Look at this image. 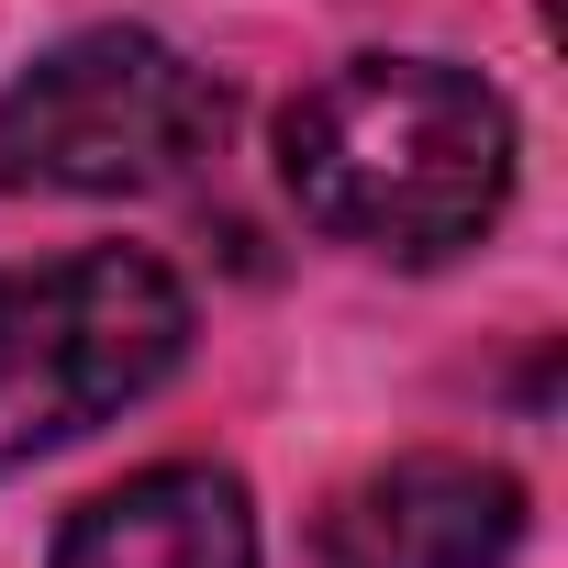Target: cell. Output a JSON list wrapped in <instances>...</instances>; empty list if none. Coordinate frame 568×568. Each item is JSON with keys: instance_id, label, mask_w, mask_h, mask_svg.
Returning <instances> with one entry per match:
<instances>
[{"instance_id": "3", "label": "cell", "mask_w": 568, "mask_h": 568, "mask_svg": "<svg viewBox=\"0 0 568 568\" xmlns=\"http://www.w3.org/2000/svg\"><path fill=\"white\" fill-rule=\"evenodd\" d=\"M223 145V79L168 34L101 23L0 90V190L12 201H134Z\"/></svg>"}, {"instance_id": "2", "label": "cell", "mask_w": 568, "mask_h": 568, "mask_svg": "<svg viewBox=\"0 0 568 568\" xmlns=\"http://www.w3.org/2000/svg\"><path fill=\"white\" fill-rule=\"evenodd\" d=\"M190 357V291L145 245L0 267V468H34L134 413Z\"/></svg>"}, {"instance_id": "5", "label": "cell", "mask_w": 568, "mask_h": 568, "mask_svg": "<svg viewBox=\"0 0 568 568\" xmlns=\"http://www.w3.org/2000/svg\"><path fill=\"white\" fill-rule=\"evenodd\" d=\"M57 568H256V513L245 479L212 457L134 468L123 490L79 501L57 535Z\"/></svg>"}, {"instance_id": "1", "label": "cell", "mask_w": 568, "mask_h": 568, "mask_svg": "<svg viewBox=\"0 0 568 568\" xmlns=\"http://www.w3.org/2000/svg\"><path fill=\"white\" fill-rule=\"evenodd\" d=\"M278 179L313 234L424 267L501 223L513 101L446 57H346L278 112Z\"/></svg>"}, {"instance_id": "4", "label": "cell", "mask_w": 568, "mask_h": 568, "mask_svg": "<svg viewBox=\"0 0 568 568\" xmlns=\"http://www.w3.org/2000/svg\"><path fill=\"white\" fill-rule=\"evenodd\" d=\"M524 546V490L513 468L479 457H390L368 490H346V513L324 524L335 568H501Z\"/></svg>"}]
</instances>
